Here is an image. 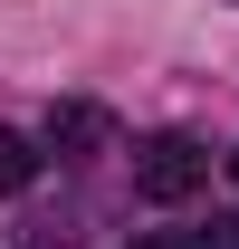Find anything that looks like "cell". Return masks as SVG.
Here are the masks:
<instances>
[{"label": "cell", "instance_id": "1", "mask_svg": "<svg viewBox=\"0 0 239 249\" xmlns=\"http://www.w3.org/2000/svg\"><path fill=\"white\" fill-rule=\"evenodd\" d=\"M201 182H210V154L191 134H153L144 154H134V192H144V201H191Z\"/></svg>", "mask_w": 239, "mask_h": 249}, {"label": "cell", "instance_id": "2", "mask_svg": "<svg viewBox=\"0 0 239 249\" xmlns=\"http://www.w3.org/2000/svg\"><path fill=\"white\" fill-rule=\"evenodd\" d=\"M29 182H38V144L0 124V201H10V192H29Z\"/></svg>", "mask_w": 239, "mask_h": 249}, {"label": "cell", "instance_id": "3", "mask_svg": "<svg viewBox=\"0 0 239 249\" xmlns=\"http://www.w3.org/2000/svg\"><path fill=\"white\" fill-rule=\"evenodd\" d=\"M48 144H105V115L96 106H58L48 115Z\"/></svg>", "mask_w": 239, "mask_h": 249}, {"label": "cell", "instance_id": "4", "mask_svg": "<svg viewBox=\"0 0 239 249\" xmlns=\"http://www.w3.org/2000/svg\"><path fill=\"white\" fill-rule=\"evenodd\" d=\"M144 249H210V230H153Z\"/></svg>", "mask_w": 239, "mask_h": 249}, {"label": "cell", "instance_id": "5", "mask_svg": "<svg viewBox=\"0 0 239 249\" xmlns=\"http://www.w3.org/2000/svg\"><path fill=\"white\" fill-rule=\"evenodd\" d=\"M210 249H239V220H210Z\"/></svg>", "mask_w": 239, "mask_h": 249}, {"label": "cell", "instance_id": "6", "mask_svg": "<svg viewBox=\"0 0 239 249\" xmlns=\"http://www.w3.org/2000/svg\"><path fill=\"white\" fill-rule=\"evenodd\" d=\"M230 182H239V154H230Z\"/></svg>", "mask_w": 239, "mask_h": 249}]
</instances>
